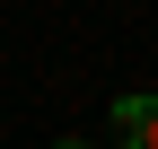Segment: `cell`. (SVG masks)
I'll return each instance as SVG.
<instances>
[{"label":"cell","instance_id":"obj_1","mask_svg":"<svg viewBox=\"0 0 158 149\" xmlns=\"http://www.w3.org/2000/svg\"><path fill=\"white\" fill-rule=\"evenodd\" d=\"M114 132H123V140H141V149H158V97H141V88H132V97L114 105Z\"/></svg>","mask_w":158,"mask_h":149}]
</instances>
